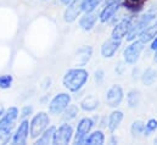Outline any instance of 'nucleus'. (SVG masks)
Instances as JSON below:
<instances>
[{
	"instance_id": "nucleus-30",
	"label": "nucleus",
	"mask_w": 157,
	"mask_h": 145,
	"mask_svg": "<svg viewBox=\"0 0 157 145\" xmlns=\"http://www.w3.org/2000/svg\"><path fill=\"white\" fill-rule=\"evenodd\" d=\"M156 129H157V120L156 118H151V120H149V122L145 124V131H144V133H145V135H149L150 133L155 132Z\"/></svg>"
},
{
	"instance_id": "nucleus-1",
	"label": "nucleus",
	"mask_w": 157,
	"mask_h": 145,
	"mask_svg": "<svg viewBox=\"0 0 157 145\" xmlns=\"http://www.w3.org/2000/svg\"><path fill=\"white\" fill-rule=\"evenodd\" d=\"M88 76L89 74L84 69H72L63 76V85L70 92H78L86 83Z\"/></svg>"
},
{
	"instance_id": "nucleus-18",
	"label": "nucleus",
	"mask_w": 157,
	"mask_h": 145,
	"mask_svg": "<svg viewBox=\"0 0 157 145\" xmlns=\"http://www.w3.org/2000/svg\"><path fill=\"white\" fill-rule=\"evenodd\" d=\"M157 36V21L155 23H152L151 26H147L141 33H140V40L143 43L150 41Z\"/></svg>"
},
{
	"instance_id": "nucleus-35",
	"label": "nucleus",
	"mask_w": 157,
	"mask_h": 145,
	"mask_svg": "<svg viewBox=\"0 0 157 145\" xmlns=\"http://www.w3.org/2000/svg\"><path fill=\"white\" fill-rule=\"evenodd\" d=\"M2 115H4V108H2L1 105H0V117H1Z\"/></svg>"
},
{
	"instance_id": "nucleus-24",
	"label": "nucleus",
	"mask_w": 157,
	"mask_h": 145,
	"mask_svg": "<svg viewBox=\"0 0 157 145\" xmlns=\"http://www.w3.org/2000/svg\"><path fill=\"white\" fill-rule=\"evenodd\" d=\"M102 0H82V7L84 12H89V11H94Z\"/></svg>"
},
{
	"instance_id": "nucleus-26",
	"label": "nucleus",
	"mask_w": 157,
	"mask_h": 145,
	"mask_svg": "<svg viewBox=\"0 0 157 145\" xmlns=\"http://www.w3.org/2000/svg\"><path fill=\"white\" fill-rule=\"evenodd\" d=\"M63 112H65L63 120H65V121H71V120H73V118L77 117V115H78V109H77L76 105H68Z\"/></svg>"
},
{
	"instance_id": "nucleus-9",
	"label": "nucleus",
	"mask_w": 157,
	"mask_h": 145,
	"mask_svg": "<svg viewBox=\"0 0 157 145\" xmlns=\"http://www.w3.org/2000/svg\"><path fill=\"white\" fill-rule=\"evenodd\" d=\"M132 25H133V18H124V20H122L119 23H117V26L113 28L111 38L121 40L122 38H124L128 34V32L132 28Z\"/></svg>"
},
{
	"instance_id": "nucleus-27",
	"label": "nucleus",
	"mask_w": 157,
	"mask_h": 145,
	"mask_svg": "<svg viewBox=\"0 0 157 145\" xmlns=\"http://www.w3.org/2000/svg\"><path fill=\"white\" fill-rule=\"evenodd\" d=\"M11 127L0 128V144H7L11 139Z\"/></svg>"
},
{
	"instance_id": "nucleus-2",
	"label": "nucleus",
	"mask_w": 157,
	"mask_h": 145,
	"mask_svg": "<svg viewBox=\"0 0 157 145\" xmlns=\"http://www.w3.org/2000/svg\"><path fill=\"white\" fill-rule=\"evenodd\" d=\"M156 16H157V2L154 4L134 25H132V28L128 32L127 39L128 40H133L136 36H140V33L150 25L151 21H154L156 18Z\"/></svg>"
},
{
	"instance_id": "nucleus-33",
	"label": "nucleus",
	"mask_w": 157,
	"mask_h": 145,
	"mask_svg": "<svg viewBox=\"0 0 157 145\" xmlns=\"http://www.w3.org/2000/svg\"><path fill=\"white\" fill-rule=\"evenodd\" d=\"M151 49H152V50H157V36L155 37V40H154V43H152V45H151Z\"/></svg>"
},
{
	"instance_id": "nucleus-19",
	"label": "nucleus",
	"mask_w": 157,
	"mask_h": 145,
	"mask_svg": "<svg viewBox=\"0 0 157 145\" xmlns=\"http://www.w3.org/2000/svg\"><path fill=\"white\" fill-rule=\"evenodd\" d=\"M80 106L84 111H94L99 106V99L94 95H88L82 103H80Z\"/></svg>"
},
{
	"instance_id": "nucleus-22",
	"label": "nucleus",
	"mask_w": 157,
	"mask_h": 145,
	"mask_svg": "<svg viewBox=\"0 0 157 145\" xmlns=\"http://www.w3.org/2000/svg\"><path fill=\"white\" fill-rule=\"evenodd\" d=\"M156 78H157V73L154 69H147L145 72L143 73V76H141V80H143V83L145 85L154 84L155 80H156Z\"/></svg>"
},
{
	"instance_id": "nucleus-37",
	"label": "nucleus",
	"mask_w": 157,
	"mask_h": 145,
	"mask_svg": "<svg viewBox=\"0 0 157 145\" xmlns=\"http://www.w3.org/2000/svg\"><path fill=\"white\" fill-rule=\"evenodd\" d=\"M155 144H157V138H155Z\"/></svg>"
},
{
	"instance_id": "nucleus-6",
	"label": "nucleus",
	"mask_w": 157,
	"mask_h": 145,
	"mask_svg": "<svg viewBox=\"0 0 157 145\" xmlns=\"http://www.w3.org/2000/svg\"><path fill=\"white\" fill-rule=\"evenodd\" d=\"M72 134H73V129L70 124L65 123L62 126H60L57 129H55L54 133V138H52V144H68L72 139Z\"/></svg>"
},
{
	"instance_id": "nucleus-11",
	"label": "nucleus",
	"mask_w": 157,
	"mask_h": 145,
	"mask_svg": "<svg viewBox=\"0 0 157 145\" xmlns=\"http://www.w3.org/2000/svg\"><path fill=\"white\" fill-rule=\"evenodd\" d=\"M82 11H83L82 0H73L72 2L68 4V7L65 11V21L66 22H73Z\"/></svg>"
},
{
	"instance_id": "nucleus-32",
	"label": "nucleus",
	"mask_w": 157,
	"mask_h": 145,
	"mask_svg": "<svg viewBox=\"0 0 157 145\" xmlns=\"http://www.w3.org/2000/svg\"><path fill=\"white\" fill-rule=\"evenodd\" d=\"M102 79H104V71L102 70H98L95 72V82L100 84L102 82Z\"/></svg>"
},
{
	"instance_id": "nucleus-7",
	"label": "nucleus",
	"mask_w": 157,
	"mask_h": 145,
	"mask_svg": "<svg viewBox=\"0 0 157 145\" xmlns=\"http://www.w3.org/2000/svg\"><path fill=\"white\" fill-rule=\"evenodd\" d=\"M94 126L93 121L88 117L80 120L78 127H77V133H76V137H75V144H83L91 129V127Z\"/></svg>"
},
{
	"instance_id": "nucleus-3",
	"label": "nucleus",
	"mask_w": 157,
	"mask_h": 145,
	"mask_svg": "<svg viewBox=\"0 0 157 145\" xmlns=\"http://www.w3.org/2000/svg\"><path fill=\"white\" fill-rule=\"evenodd\" d=\"M49 123H50V118H49V116L45 113V112H39V113H37L33 118H32V121H31V126H29V134H31V138H33V139H36V138H38L40 134L48 128V126H49Z\"/></svg>"
},
{
	"instance_id": "nucleus-12",
	"label": "nucleus",
	"mask_w": 157,
	"mask_h": 145,
	"mask_svg": "<svg viewBox=\"0 0 157 145\" xmlns=\"http://www.w3.org/2000/svg\"><path fill=\"white\" fill-rule=\"evenodd\" d=\"M119 45H121V40L113 39V38L109 39V40L105 41V43L102 44V46H101V55H102L104 57H106V59L112 57V56L116 54V51L118 50Z\"/></svg>"
},
{
	"instance_id": "nucleus-25",
	"label": "nucleus",
	"mask_w": 157,
	"mask_h": 145,
	"mask_svg": "<svg viewBox=\"0 0 157 145\" xmlns=\"http://www.w3.org/2000/svg\"><path fill=\"white\" fill-rule=\"evenodd\" d=\"M145 131V123L143 121H135L133 122L132 127H130V133L133 137H138L140 135L141 133H144Z\"/></svg>"
},
{
	"instance_id": "nucleus-29",
	"label": "nucleus",
	"mask_w": 157,
	"mask_h": 145,
	"mask_svg": "<svg viewBox=\"0 0 157 145\" xmlns=\"http://www.w3.org/2000/svg\"><path fill=\"white\" fill-rule=\"evenodd\" d=\"M12 84V76L10 74H2L0 76V88L1 89H9Z\"/></svg>"
},
{
	"instance_id": "nucleus-20",
	"label": "nucleus",
	"mask_w": 157,
	"mask_h": 145,
	"mask_svg": "<svg viewBox=\"0 0 157 145\" xmlns=\"http://www.w3.org/2000/svg\"><path fill=\"white\" fill-rule=\"evenodd\" d=\"M105 142V135L101 131H96L94 132L93 134H90L89 137H86L85 139V144H89V145H101L104 144Z\"/></svg>"
},
{
	"instance_id": "nucleus-23",
	"label": "nucleus",
	"mask_w": 157,
	"mask_h": 145,
	"mask_svg": "<svg viewBox=\"0 0 157 145\" xmlns=\"http://www.w3.org/2000/svg\"><path fill=\"white\" fill-rule=\"evenodd\" d=\"M127 103L129 108H136L140 103V93L138 90H130L127 95Z\"/></svg>"
},
{
	"instance_id": "nucleus-16",
	"label": "nucleus",
	"mask_w": 157,
	"mask_h": 145,
	"mask_svg": "<svg viewBox=\"0 0 157 145\" xmlns=\"http://www.w3.org/2000/svg\"><path fill=\"white\" fill-rule=\"evenodd\" d=\"M55 127L51 126L49 128H46L41 134H40L39 139L36 142V144L38 145H46V144H52V138H54V133H55Z\"/></svg>"
},
{
	"instance_id": "nucleus-17",
	"label": "nucleus",
	"mask_w": 157,
	"mask_h": 145,
	"mask_svg": "<svg viewBox=\"0 0 157 145\" xmlns=\"http://www.w3.org/2000/svg\"><path fill=\"white\" fill-rule=\"evenodd\" d=\"M122 120H123V112L122 111H113L111 115H110V117H109V129L111 131V132H115L116 129L118 128V126L121 124V122H122Z\"/></svg>"
},
{
	"instance_id": "nucleus-31",
	"label": "nucleus",
	"mask_w": 157,
	"mask_h": 145,
	"mask_svg": "<svg viewBox=\"0 0 157 145\" xmlns=\"http://www.w3.org/2000/svg\"><path fill=\"white\" fill-rule=\"evenodd\" d=\"M32 112H33V108H32V106H25V108L22 109V112H21V117H22V118H26V117L29 116Z\"/></svg>"
},
{
	"instance_id": "nucleus-21",
	"label": "nucleus",
	"mask_w": 157,
	"mask_h": 145,
	"mask_svg": "<svg viewBox=\"0 0 157 145\" xmlns=\"http://www.w3.org/2000/svg\"><path fill=\"white\" fill-rule=\"evenodd\" d=\"M91 54H93V49H91L90 46H84V48H82L78 51V55H77L78 65L84 66V65L90 60Z\"/></svg>"
},
{
	"instance_id": "nucleus-15",
	"label": "nucleus",
	"mask_w": 157,
	"mask_h": 145,
	"mask_svg": "<svg viewBox=\"0 0 157 145\" xmlns=\"http://www.w3.org/2000/svg\"><path fill=\"white\" fill-rule=\"evenodd\" d=\"M18 116V110L17 108H10L0 117V128L1 127H12V123Z\"/></svg>"
},
{
	"instance_id": "nucleus-14",
	"label": "nucleus",
	"mask_w": 157,
	"mask_h": 145,
	"mask_svg": "<svg viewBox=\"0 0 157 145\" xmlns=\"http://www.w3.org/2000/svg\"><path fill=\"white\" fill-rule=\"evenodd\" d=\"M96 21H98V14L95 12V10L89 11V12H85V15L79 20V26L84 31H90L95 26Z\"/></svg>"
},
{
	"instance_id": "nucleus-8",
	"label": "nucleus",
	"mask_w": 157,
	"mask_h": 145,
	"mask_svg": "<svg viewBox=\"0 0 157 145\" xmlns=\"http://www.w3.org/2000/svg\"><path fill=\"white\" fill-rule=\"evenodd\" d=\"M123 100V89L121 85H112L106 93V103L111 108H117Z\"/></svg>"
},
{
	"instance_id": "nucleus-13",
	"label": "nucleus",
	"mask_w": 157,
	"mask_h": 145,
	"mask_svg": "<svg viewBox=\"0 0 157 145\" xmlns=\"http://www.w3.org/2000/svg\"><path fill=\"white\" fill-rule=\"evenodd\" d=\"M118 7H119L118 0H110L109 4L104 7V10H102L101 14H100V21H101V22H107V21H110V20L115 16V14L117 12Z\"/></svg>"
},
{
	"instance_id": "nucleus-4",
	"label": "nucleus",
	"mask_w": 157,
	"mask_h": 145,
	"mask_svg": "<svg viewBox=\"0 0 157 145\" xmlns=\"http://www.w3.org/2000/svg\"><path fill=\"white\" fill-rule=\"evenodd\" d=\"M70 103H71V96L68 94L66 93L57 94L49 104V111L52 115H60L66 110V108L70 105Z\"/></svg>"
},
{
	"instance_id": "nucleus-5",
	"label": "nucleus",
	"mask_w": 157,
	"mask_h": 145,
	"mask_svg": "<svg viewBox=\"0 0 157 145\" xmlns=\"http://www.w3.org/2000/svg\"><path fill=\"white\" fill-rule=\"evenodd\" d=\"M143 49H144V43L141 40H136V41L132 43L129 46H127L124 49V53H123L124 61L127 64H130V65L135 64L138 61Z\"/></svg>"
},
{
	"instance_id": "nucleus-34",
	"label": "nucleus",
	"mask_w": 157,
	"mask_h": 145,
	"mask_svg": "<svg viewBox=\"0 0 157 145\" xmlns=\"http://www.w3.org/2000/svg\"><path fill=\"white\" fill-rule=\"evenodd\" d=\"M61 1H62L63 4H67V5H68V4H70V2H72L73 0H61Z\"/></svg>"
},
{
	"instance_id": "nucleus-28",
	"label": "nucleus",
	"mask_w": 157,
	"mask_h": 145,
	"mask_svg": "<svg viewBox=\"0 0 157 145\" xmlns=\"http://www.w3.org/2000/svg\"><path fill=\"white\" fill-rule=\"evenodd\" d=\"M145 2H146V0H125L124 1V5L128 9H130V10L138 11V10H140L144 6Z\"/></svg>"
},
{
	"instance_id": "nucleus-10",
	"label": "nucleus",
	"mask_w": 157,
	"mask_h": 145,
	"mask_svg": "<svg viewBox=\"0 0 157 145\" xmlns=\"http://www.w3.org/2000/svg\"><path fill=\"white\" fill-rule=\"evenodd\" d=\"M28 132H29V122L27 120H23L17 128L16 133L13 134L12 143L13 144H26L28 139Z\"/></svg>"
},
{
	"instance_id": "nucleus-36",
	"label": "nucleus",
	"mask_w": 157,
	"mask_h": 145,
	"mask_svg": "<svg viewBox=\"0 0 157 145\" xmlns=\"http://www.w3.org/2000/svg\"><path fill=\"white\" fill-rule=\"evenodd\" d=\"M155 61L157 62V51H156V55H155Z\"/></svg>"
}]
</instances>
